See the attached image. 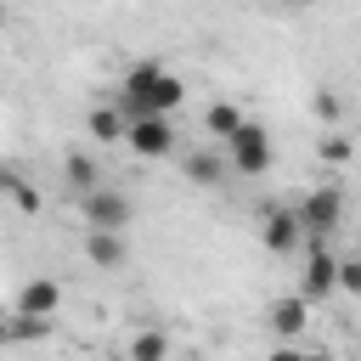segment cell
Instances as JSON below:
<instances>
[{
  "mask_svg": "<svg viewBox=\"0 0 361 361\" xmlns=\"http://www.w3.org/2000/svg\"><path fill=\"white\" fill-rule=\"evenodd\" d=\"M113 361H130V355H113Z\"/></svg>",
  "mask_w": 361,
  "mask_h": 361,
  "instance_id": "obj_23",
  "label": "cell"
},
{
  "mask_svg": "<svg viewBox=\"0 0 361 361\" xmlns=\"http://www.w3.org/2000/svg\"><path fill=\"white\" fill-rule=\"evenodd\" d=\"M56 322H39V316H0V344H34V338H51Z\"/></svg>",
  "mask_w": 361,
  "mask_h": 361,
  "instance_id": "obj_14",
  "label": "cell"
},
{
  "mask_svg": "<svg viewBox=\"0 0 361 361\" xmlns=\"http://www.w3.org/2000/svg\"><path fill=\"white\" fill-rule=\"evenodd\" d=\"M293 214H299L305 237L322 243V237L338 231V220H344V192H338V186H316V192H305V203H299Z\"/></svg>",
  "mask_w": 361,
  "mask_h": 361,
  "instance_id": "obj_3",
  "label": "cell"
},
{
  "mask_svg": "<svg viewBox=\"0 0 361 361\" xmlns=\"http://www.w3.org/2000/svg\"><path fill=\"white\" fill-rule=\"evenodd\" d=\"M85 259L102 265V271H118V265L130 259V248H124L118 231H85Z\"/></svg>",
  "mask_w": 361,
  "mask_h": 361,
  "instance_id": "obj_11",
  "label": "cell"
},
{
  "mask_svg": "<svg viewBox=\"0 0 361 361\" xmlns=\"http://www.w3.org/2000/svg\"><path fill=\"white\" fill-rule=\"evenodd\" d=\"M265 361H333V355H327V350H293V344H276Z\"/></svg>",
  "mask_w": 361,
  "mask_h": 361,
  "instance_id": "obj_18",
  "label": "cell"
},
{
  "mask_svg": "<svg viewBox=\"0 0 361 361\" xmlns=\"http://www.w3.org/2000/svg\"><path fill=\"white\" fill-rule=\"evenodd\" d=\"M355 259H361V248H355Z\"/></svg>",
  "mask_w": 361,
  "mask_h": 361,
  "instance_id": "obj_25",
  "label": "cell"
},
{
  "mask_svg": "<svg viewBox=\"0 0 361 361\" xmlns=\"http://www.w3.org/2000/svg\"><path fill=\"white\" fill-rule=\"evenodd\" d=\"M124 147H130L135 158H169V152H175V124H169V118H130Z\"/></svg>",
  "mask_w": 361,
  "mask_h": 361,
  "instance_id": "obj_6",
  "label": "cell"
},
{
  "mask_svg": "<svg viewBox=\"0 0 361 361\" xmlns=\"http://www.w3.org/2000/svg\"><path fill=\"white\" fill-rule=\"evenodd\" d=\"M203 124H209V135H220V141H231V135H237V130H243L248 118H243V107H237V102H214V107L203 113Z\"/></svg>",
  "mask_w": 361,
  "mask_h": 361,
  "instance_id": "obj_15",
  "label": "cell"
},
{
  "mask_svg": "<svg viewBox=\"0 0 361 361\" xmlns=\"http://www.w3.org/2000/svg\"><path fill=\"white\" fill-rule=\"evenodd\" d=\"M265 322H271V333H276V338H299V333L310 327V305H305L299 293H282V299H271Z\"/></svg>",
  "mask_w": 361,
  "mask_h": 361,
  "instance_id": "obj_9",
  "label": "cell"
},
{
  "mask_svg": "<svg viewBox=\"0 0 361 361\" xmlns=\"http://www.w3.org/2000/svg\"><path fill=\"white\" fill-rule=\"evenodd\" d=\"M0 23H6V11H0Z\"/></svg>",
  "mask_w": 361,
  "mask_h": 361,
  "instance_id": "obj_24",
  "label": "cell"
},
{
  "mask_svg": "<svg viewBox=\"0 0 361 361\" xmlns=\"http://www.w3.org/2000/svg\"><path fill=\"white\" fill-rule=\"evenodd\" d=\"M17 186H23V169L17 164H0V197H11Z\"/></svg>",
  "mask_w": 361,
  "mask_h": 361,
  "instance_id": "obj_22",
  "label": "cell"
},
{
  "mask_svg": "<svg viewBox=\"0 0 361 361\" xmlns=\"http://www.w3.org/2000/svg\"><path fill=\"white\" fill-rule=\"evenodd\" d=\"M130 361H169V333H158V327H147V333H135L130 338V350H124Z\"/></svg>",
  "mask_w": 361,
  "mask_h": 361,
  "instance_id": "obj_16",
  "label": "cell"
},
{
  "mask_svg": "<svg viewBox=\"0 0 361 361\" xmlns=\"http://www.w3.org/2000/svg\"><path fill=\"white\" fill-rule=\"evenodd\" d=\"M79 214H85V226L90 231H118L124 237V226H130V197L118 192V186H96L90 197H79Z\"/></svg>",
  "mask_w": 361,
  "mask_h": 361,
  "instance_id": "obj_4",
  "label": "cell"
},
{
  "mask_svg": "<svg viewBox=\"0 0 361 361\" xmlns=\"http://www.w3.org/2000/svg\"><path fill=\"white\" fill-rule=\"evenodd\" d=\"M85 124H90V141H102V147H113V141H124V135H130V118L118 113V102H113V107H90V118H85Z\"/></svg>",
  "mask_w": 361,
  "mask_h": 361,
  "instance_id": "obj_12",
  "label": "cell"
},
{
  "mask_svg": "<svg viewBox=\"0 0 361 361\" xmlns=\"http://www.w3.org/2000/svg\"><path fill=\"white\" fill-rule=\"evenodd\" d=\"M310 113H316L322 124H338V113H344V102H338V90H327V85H322V90L310 96Z\"/></svg>",
  "mask_w": 361,
  "mask_h": 361,
  "instance_id": "obj_17",
  "label": "cell"
},
{
  "mask_svg": "<svg viewBox=\"0 0 361 361\" xmlns=\"http://www.w3.org/2000/svg\"><path fill=\"white\" fill-rule=\"evenodd\" d=\"M62 180H68V186H73L79 197H90L96 186H107V180H102V164H96V158L85 152V147H73V152L62 158Z\"/></svg>",
  "mask_w": 361,
  "mask_h": 361,
  "instance_id": "obj_10",
  "label": "cell"
},
{
  "mask_svg": "<svg viewBox=\"0 0 361 361\" xmlns=\"http://www.w3.org/2000/svg\"><path fill=\"white\" fill-rule=\"evenodd\" d=\"M11 203H17L23 214H39V203H45V197H39V186H34V180H23V186L11 192Z\"/></svg>",
  "mask_w": 361,
  "mask_h": 361,
  "instance_id": "obj_19",
  "label": "cell"
},
{
  "mask_svg": "<svg viewBox=\"0 0 361 361\" xmlns=\"http://www.w3.org/2000/svg\"><path fill=\"white\" fill-rule=\"evenodd\" d=\"M333 288H338V254L327 243H310V259H305V276H299V299L322 305Z\"/></svg>",
  "mask_w": 361,
  "mask_h": 361,
  "instance_id": "obj_5",
  "label": "cell"
},
{
  "mask_svg": "<svg viewBox=\"0 0 361 361\" xmlns=\"http://www.w3.org/2000/svg\"><path fill=\"white\" fill-rule=\"evenodd\" d=\"M350 152H355V147H350L344 135H322V158H327V164H344Z\"/></svg>",
  "mask_w": 361,
  "mask_h": 361,
  "instance_id": "obj_21",
  "label": "cell"
},
{
  "mask_svg": "<svg viewBox=\"0 0 361 361\" xmlns=\"http://www.w3.org/2000/svg\"><path fill=\"white\" fill-rule=\"evenodd\" d=\"M226 169H231L226 152H209V147H203V152H186V180H192V186H220Z\"/></svg>",
  "mask_w": 361,
  "mask_h": 361,
  "instance_id": "obj_13",
  "label": "cell"
},
{
  "mask_svg": "<svg viewBox=\"0 0 361 361\" xmlns=\"http://www.w3.org/2000/svg\"><path fill=\"white\" fill-rule=\"evenodd\" d=\"M180 102H186L180 73H164L158 62H135L118 85V113L124 118H169Z\"/></svg>",
  "mask_w": 361,
  "mask_h": 361,
  "instance_id": "obj_1",
  "label": "cell"
},
{
  "mask_svg": "<svg viewBox=\"0 0 361 361\" xmlns=\"http://www.w3.org/2000/svg\"><path fill=\"white\" fill-rule=\"evenodd\" d=\"M271 158H276V152H271V130H265V124H254V118L226 141V164H231L237 175H248V180H254V175H265V169H271Z\"/></svg>",
  "mask_w": 361,
  "mask_h": 361,
  "instance_id": "obj_2",
  "label": "cell"
},
{
  "mask_svg": "<svg viewBox=\"0 0 361 361\" xmlns=\"http://www.w3.org/2000/svg\"><path fill=\"white\" fill-rule=\"evenodd\" d=\"M56 310H62V288H56L51 276H28V282L17 288V316H39V322H56Z\"/></svg>",
  "mask_w": 361,
  "mask_h": 361,
  "instance_id": "obj_8",
  "label": "cell"
},
{
  "mask_svg": "<svg viewBox=\"0 0 361 361\" xmlns=\"http://www.w3.org/2000/svg\"><path fill=\"white\" fill-rule=\"evenodd\" d=\"M259 243H265L271 254H293V248L305 243L299 214H293V209H265V220H259Z\"/></svg>",
  "mask_w": 361,
  "mask_h": 361,
  "instance_id": "obj_7",
  "label": "cell"
},
{
  "mask_svg": "<svg viewBox=\"0 0 361 361\" xmlns=\"http://www.w3.org/2000/svg\"><path fill=\"white\" fill-rule=\"evenodd\" d=\"M338 288H344V293H361V259H355V254L338 259Z\"/></svg>",
  "mask_w": 361,
  "mask_h": 361,
  "instance_id": "obj_20",
  "label": "cell"
}]
</instances>
